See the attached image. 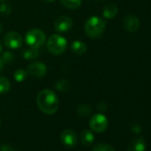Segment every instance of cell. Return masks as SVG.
Returning a JSON list of instances; mask_svg holds the SVG:
<instances>
[{"label":"cell","instance_id":"30","mask_svg":"<svg viewBox=\"0 0 151 151\" xmlns=\"http://www.w3.org/2000/svg\"><path fill=\"white\" fill-rule=\"evenodd\" d=\"M98 1H103V0H98Z\"/></svg>","mask_w":151,"mask_h":151},{"label":"cell","instance_id":"32","mask_svg":"<svg viewBox=\"0 0 151 151\" xmlns=\"http://www.w3.org/2000/svg\"><path fill=\"white\" fill-rule=\"evenodd\" d=\"M0 123H1V121H0Z\"/></svg>","mask_w":151,"mask_h":151},{"label":"cell","instance_id":"1","mask_svg":"<svg viewBox=\"0 0 151 151\" xmlns=\"http://www.w3.org/2000/svg\"><path fill=\"white\" fill-rule=\"evenodd\" d=\"M39 109L47 115L54 114L59 109V99L56 93L49 89L42 90L37 97Z\"/></svg>","mask_w":151,"mask_h":151},{"label":"cell","instance_id":"24","mask_svg":"<svg viewBox=\"0 0 151 151\" xmlns=\"http://www.w3.org/2000/svg\"><path fill=\"white\" fill-rule=\"evenodd\" d=\"M0 150L1 151H19L17 149L13 148L10 145H2L0 147Z\"/></svg>","mask_w":151,"mask_h":151},{"label":"cell","instance_id":"28","mask_svg":"<svg viewBox=\"0 0 151 151\" xmlns=\"http://www.w3.org/2000/svg\"><path fill=\"white\" fill-rule=\"evenodd\" d=\"M2 32H3V26L1 23H0V34H1Z\"/></svg>","mask_w":151,"mask_h":151},{"label":"cell","instance_id":"15","mask_svg":"<svg viewBox=\"0 0 151 151\" xmlns=\"http://www.w3.org/2000/svg\"><path fill=\"white\" fill-rule=\"evenodd\" d=\"M61 5L70 10H75L80 7L82 0H60Z\"/></svg>","mask_w":151,"mask_h":151},{"label":"cell","instance_id":"7","mask_svg":"<svg viewBox=\"0 0 151 151\" xmlns=\"http://www.w3.org/2000/svg\"><path fill=\"white\" fill-rule=\"evenodd\" d=\"M60 140L62 144L68 147H74L78 144V134L72 129H65L60 133Z\"/></svg>","mask_w":151,"mask_h":151},{"label":"cell","instance_id":"17","mask_svg":"<svg viewBox=\"0 0 151 151\" xmlns=\"http://www.w3.org/2000/svg\"><path fill=\"white\" fill-rule=\"evenodd\" d=\"M55 88L56 90H58L60 93H66L69 90L70 88V84L67 79H60L59 81H57V83L55 84Z\"/></svg>","mask_w":151,"mask_h":151},{"label":"cell","instance_id":"20","mask_svg":"<svg viewBox=\"0 0 151 151\" xmlns=\"http://www.w3.org/2000/svg\"><path fill=\"white\" fill-rule=\"evenodd\" d=\"M78 114L82 116V117H86V116H88L91 113H92V108L90 105L88 104H80L78 107Z\"/></svg>","mask_w":151,"mask_h":151},{"label":"cell","instance_id":"19","mask_svg":"<svg viewBox=\"0 0 151 151\" xmlns=\"http://www.w3.org/2000/svg\"><path fill=\"white\" fill-rule=\"evenodd\" d=\"M14 78L15 81H17L19 83L23 82L28 78V72H27V70H25L23 68H18L14 73Z\"/></svg>","mask_w":151,"mask_h":151},{"label":"cell","instance_id":"10","mask_svg":"<svg viewBox=\"0 0 151 151\" xmlns=\"http://www.w3.org/2000/svg\"><path fill=\"white\" fill-rule=\"evenodd\" d=\"M123 26L128 32L134 33L138 31L140 27V22L139 18L134 14H127L123 20Z\"/></svg>","mask_w":151,"mask_h":151},{"label":"cell","instance_id":"3","mask_svg":"<svg viewBox=\"0 0 151 151\" xmlns=\"http://www.w3.org/2000/svg\"><path fill=\"white\" fill-rule=\"evenodd\" d=\"M47 49L53 55H60L67 49V40L58 34L52 35L47 40Z\"/></svg>","mask_w":151,"mask_h":151},{"label":"cell","instance_id":"6","mask_svg":"<svg viewBox=\"0 0 151 151\" xmlns=\"http://www.w3.org/2000/svg\"><path fill=\"white\" fill-rule=\"evenodd\" d=\"M4 43L10 49H18L22 45V37L18 32L11 31L4 37Z\"/></svg>","mask_w":151,"mask_h":151},{"label":"cell","instance_id":"16","mask_svg":"<svg viewBox=\"0 0 151 151\" xmlns=\"http://www.w3.org/2000/svg\"><path fill=\"white\" fill-rule=\"evenodd\" d=\"M22 56L25 60H32L37 59L39 56V52L37 48H29L23 51L22 52Z\"/></svg>","mask_w":151,"mask_h":151},{"label":"cell","instance_id":"29","mask_svg":"<svg viewBox=\"0 0 151 151\" xmlns=\"http://www.w3.org/2000/svg\"><path fill=\"white\" fill-rule=\"evenodd\" d=\"M2 49H3V47H2L1 42H0V53H1V52H2Z\"/></svg>","mask_w":151,"mask_h":151},{"label":"cell","instance_id":"27","mask_svg":"<svg viewBox=\"0 0 151 151\" xmlns=\"http://www.w3.org/2000/svg\"><path fill=\"white\" fill-rule=\"evenodd\" d=\"M44 2H45V3H52V2H54L55 0H43Z\"/></svg>","mask_w":151,"mask_h":151},{"label":"cell","instance_id":"5","mask_svg":"<svg viewBox=\"0 0 151 151\" xmlns=\"http://www.w3.org/2000/svg\"><path fill=\"white\" fill-rule=\"evenodd\" d=\"M90 128L93 132L101 133L103 132L109 125V122L107 117L102 114H95L93 115L89 122Z\"/></svg>","mask_w":151,"mask_h":151},{"label":"cell","instance_id":"2","mask_svg":"<svg viewBox=\"0 0 151 151\" xmlns=\"http://www.w3.org/2000/svg\"><path fill=\"white\" fill-rule=\"evenodd\" d=\"M106 29V22L100 17L93 16L89 18L85 24V31L90 38L101 37Z\"/></svg>","mask_w":151,"mask_h":151},{"label":"cell","instance_id":"4","mask_svg":"<svg viewBox=\"0 0 151 151\" xmlns=\"http://www.w3.org/2000/svg\"><path fill=\"white\" fill-rule=\"evenodd\" d=\"M26 43L32 48L38 49L41 47L46 39V36L44 31L39 29H32L26 34Z\"/></svg>","mask_w":151,"mask_h":151},{"label":"cell","instance_id":"22","mask_svg":"<svg viewBox=\"0 0 151 151\" xmlns=\"http://www.w3.org/2000/svg\"><path fill=\"white\" fill-rule=\"evenodd\" d=\"M92 151H115L114 147L109 144H105V143H101L96 145Z\"/></svg>","mask_w":151,"mask_h":151},{"label":"cell","instance_id":"14","mask_svg":"<svg viewBox=\"0 0 151 151\" xmlns=\"http://www.w3.org/2000/svg\"><path fill=\"white\" fill-rule=\"evenodd\" d=\"M80 140L85 146H91L94 141V135L90 130H84L80 134Z\"/></svg>","mask_w":151,"mask_h":151},{"label":"cell","instance_id":"23","mask_svg":"<svg viewBox=\"0 0 151 151\" xmlns=\"http://www.w3.org/2000/svg\"><path fill=\"white\" fill-rule=\"evenodd\" d=\"M0 13H1L3 15L8 16L11 14L12 13V6L10 4L7 3H2L0 5Z\"/></svg>","mask_w":151,"mask_h":151},{"label":"cell","instance_id":"31","mask_svg":"<svg viewBox=\"0 0 151 151\" xmlns=\"http://www.w3.org/2000/svg\"><path fill=\"white\" fill-rule=\"evenodd\" d=\"M0 1H5V0H0Z\"/></svg>","mask_w":151,"mask_h":151},{"label":"cell","instance_id":"8","mask_svg":"<svg viewBox=\"0 0 151 151\" xmlns=\"http://www.w3.org/2000/svg\"><path fill=\"white\" fill-rule=\"evenodd\" d=\"M27 72L34 78H42L47 73V68L45 63L41 61H35L29 66Z\"/></svg>","mask_w":151,"mask_h":151},{"label":"cell","instance_id":"26","mask_svg":"<svg viewBox=\"0 0 151 151\" xmlns=\"http://www.w3.org/2000/svg\"><path fill=\"white\" fill-rule=\"evenodd\" d=\"M3 68H4V63L3 61L1 60V59H0V72H1L3 70Z\"/></svg>","mask_w":151,"mask_h":151},{"label":"cell","instance_id":"18","mask_svg":"<svg viewBox=\"0 0 151 151\" xmlns=\"http://www.w3.org/2000/svg\"><path fill=\"white\" fill-rule=\"evenodd\" d=\"M11 88L10 81L6 78L0 76V94L6 93Z\"/></svg>","mask_w":151,"mask_h":151},{"label":"cell","instance_id":"11","mask_svg":"<svg viewBox=\"0 0 151 151\" xmlns=\"http://www.w3.org/2000/svg\"><path fill=\"white\" fill-rule=\"evenodd\" d=\"M145 148H146L145 140L142 137H139L132 139L129 143L127 147V151H145Z\"/></svg>","mask_w":151,"mask_h":151},{"label":"cell","instance_id":"9","mask_svg":"<svg viewBox=\"0 0 151 151\" xmlns=\"http://www.w3.org/2000/svg\"><path fill=\"white\" fill-rule=\"evenodd\" d=\"M72 27H73L72 19L66 15H61L58 17L54 22V29L60 33L67 32L70 30Z\"/></svg>","mask_w":151,"mask_h":151},{"label":"cell","instance_id":"12","mask_svg":"<svg viewBox=\"0 0 151 151\" xmlns=\"http://www.w3.org/2000/svg\"><path fill=\"white\" fill-rule=\"evenodd\" d=\"M70 49H71V51H72L75 54L81 55V54H84V53L86 52L87 46H86V45L83 41L76 40V41H74V42L71 44Z\"/></svg>","mask_w":151,"mask_h":151},{"label":"cell","instance_id":"21","mask_svg":"<svg viewBox=\"0 0 151 151\" xmlns=\"http://www.w3.org/2000/svg\"><path fill=\"white\" fill-rule=\"evenodd\" d=\"M0 59H1V60L3 61L4 65L5 64H11L14 60V55L13 52H11L9 51H6V52H3L2 57Z\"/></svg>","mask_w":151,"mask_h":151},{"label":"cell","instance_id":"25","mask_svg":"<svg viewBox=\"0 0 151 151\" xmlns=\"http://www.w3.org/2000/svg\"><path fill=\"white\" fill-rule=\"evenodd\" d=\"M132 131L134 133H139L140 131H141L140 125H139V124H133V125L132 126Z\"/></svg>","mask_w":151,"mask_h":151},{"label":"cell","instance_id":"13","mask_svg":"<svg viewBox=\"0 0 151 151\" xmlns=\"http://www.w3.org/2000/svg\"><path fill=\"white\" fill-rule=\"evenodd\" d=\"M117 13H118L117 6L115 4H109L104 7L102 14L106 19H113L116 16Z\"/></svg>","mask_w":151,"mask_h":151}]
</instances>
